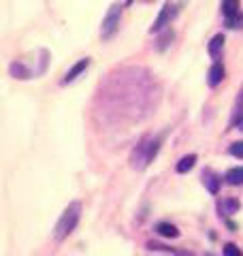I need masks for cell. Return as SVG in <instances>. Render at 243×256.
<instances>
[{"label": "cell", "instance_id": "obj_1", "mask_svg": "<svg viewBox=\"0 0 243 256\" xmlns=\"http://www.w3.org/2000/svg\"><path fill=\"white\" fill-rule=\"evenodd\" d=\"M79 216H81V205L79 203H70L66 210H64L58 224H56V239H58V242H62L64 237H68L72 230H75L77 222H79Z\"/></svg>", "mask_w": 243, "mask_h": 256}, {"label": "cell", "instance_id": "obj_2", "mask_svg": "<svg viewBox=\"0 0 243 256\" xmlns=\"http://www.w3.org/2000/svg\"><path fill=\"white\" fill-rule=\"evenodd\" d=\"M120 18H122V4H113L107 13V18L102 20V30H100L102 38H111L116 34V30L120 26Z\"/></svg>", "mask_w": 243, "mask_h": 256}, {"label": "cell", "instance_id": "obj_3", "mask_svg": "<svg viewBox=\"0 0 243 256\" xmlns=\"http://www.w3.org/2000/svg\"><path fill=\"white\" fill-rule=\"evenodd\" d=\"M173 15H175V4H173V2H166L164 6H162V11H160V15L156 18V22H154L152 32H160L162 28L171 26V20H173Z\"/></svg>", "mask_w": 243, "mask_h": 256}, {"label": "cell", "instance_id": "obj_4", "mask_svg": "<svg viewBox=\"0 0 243 256\" xmlns=\"http://www.w3.org/2000/svg\"><path fill=\"white\" fill-rule=\"evenodd\" d=\"M90 66V58H84V60H79L77 64H72V68L68 70L66 75H64V79H62V84H70V82H75V79L84 73V70Z\"/></svg>", "mask_w": 243, "mask_h": 256}, {"label": "cell", "instance_id": "obj_5", "mask_svg": "<svg viewBox=\"0 0 243 256\" xmlns=\"http://www.w3.org/2000/svg\"><path fill=\"white\" fill-rule=\"evenodd\" d=\"M222 79H224V66L220 62H216L212 68H209V75H207V84L216 88V86H220L222 84Z\"/></svg>", "mask_w": 243, "mask_h": 256}, {"label": "cell", "instance_id": "obj_6", "mask_svg": "<svg viewBox=\"0 0 243 256\" xmlns=\"http://www.w3.org/2000/svg\"><path fill=\"white\" fill-rule=\"evenodd\" d=\"M156 230H158V235L168 237V239L180 237V228H177L175 224H171V222H160V224H156Z\"/></svg>", "mask_w": 243, "mask_h": 256}, {"label": "cell", "instance_id": "obj_7", "mask_svg": "<svg viewBox=\"0 0 243 256\" xmlns=\"http://www.w3.org/2000/svg\"><path fill=\"white\" fill-rule=\"evenodd\" d=\"M222 13L226 20H232L234 15H239V0H224L222 2Z\"/></svg>", "mask_w": 243, "mask_h": 256}, {"label": "cell", "instance_id": "obj_8", "mask_svg": "<svg viewBox=\"0 0 243 256\" xmlns=\"http://www.w3.org/2000/svg\"><path fill=\"white\" fill-rule=\"evenodd\" d=\"M226 182L230 184V186H241L243 184V166H234L226 173Z\"/></svg>", "mask_w": 243, "mask_h": 256}, {"label": "cell", "instance_id": "obj_9", "mask_svg": "<svg viewBox=\"0 0 243 256\" xmlns=\"http://www.w3.org/2000/svg\"><path fill=\"white\" fill-rule=\"evenodd\" d=\"M194 164H196V156H194V154L184 156L180 162H177V173H188Z\"/></svg>", "mask_w": 243, "mask_h": 256}, {"label": "cell", "instance_id": "obj_10", "mask_svg": "<svg viewBox=\"0 0 243 256\" xmlns=\"http://www.w3.org/2000/svg\"><path fill=\"white\" fill-rule=\"evenodd\" d=\"M222 47H224V36L222 34H216L212 38V43H209V56H212V58H218L220 52H222Z\"/></svg>", "mask_w": 243, "mask_h": 256}, {"label": "cell", "instance_id": "obj_11", "mask_svg": "<svg viewBox=\"0 0 243 256\" xmlns=\"http://www.w3.org/2000/svg\"><path fill=\"white\" fill-rule=\"evenodd\" d=\"M202 180H205L209 192H214V194H216L218 188H220V180H218V175H214L212 171H205V173H202Z\"/></svg>", "mask_w": 243, "mask_h": 256}, {"label": "cell", "instance_id": "obj_12", "mask_svg": "<svg viewBox=\"0 0 243 256\" xmlns=\"http://www.w3.org/2000/svg\"><path fill=\"white\" fill-rule=\"evenodd\" d=\"M222 252H224V256H243V252L234 244H226Z\"/></svg>", "mask_w": 243, "mask_h": 256}, {"label": "cell", "instance_id": "obj_13", "mask_svg": "<svg viewBox=\"0 0 243 256\" xmlns=\"http://www.w3.org/2000/svg\"><path fill=\"white\" fill-rule=\"evenodd\" d=\"M230 154H232L234 158H241V160H243V141L232 143V146H230Z\"/></svg>", "mask_w": 243, "mask_h": 256}, {"label": "cell", "instance_id": "obj_14", "mask_svg": "<svg viewBox=\"0 0 243 256\" xmlns=\"http://www.w3.org/2000/svg\"><path fill=\"white\" fill-rule=\"evenodd\" d=\"M226 24H228L230 28H243V15H241V13L234 15L232 20H226Z\"/></svg>", "mask_w": 243, "mask_h": 256}, {"label": "cell", "instance_id": "obj_15", "mask_svg": "<svg viewBox=\"0 0 243 256\" xmlns=\"http://www.w3.org/2000/svg\"><path fill=\"white\" fill-rule=\"evenodd\" d=\"M222 207H224V212H226V214H232V212H237V210H239V203H237V201H224Z\"/></svg>", "mask_w": 243, "mask_h": 256}, {"label": "cell", "instance_id": "obj_16", "mask_svg": "<svg viewBox=\"0 0 243 256\" xmlns=\"http://www.w3.org/2000/svg\"><path fill=\"white\" fill-rule=\"evenodd\" d=\"M237 126H239V130H243V114H241L239 120H237Z\"/></svg>", "mask_w": 243, "mask_h": 256}, {"label": "cell", "instance_id": "obj_17", "mask_svg": "<svg viewBox=\"0 0 243 256\" xmlns=\"http://www.w3.org/2000/svg\"><path fill=\"white\" fill-rule=\"evenodd\" d=\"M128 4H132V0H128Z\"/></svg>", "mask_w": 243, "mask_h": 256}]
</instances>
